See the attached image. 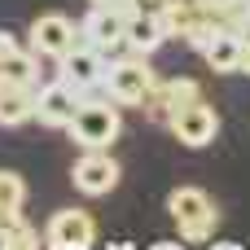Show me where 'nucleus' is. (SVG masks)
<instances>
[{
    "mask_svg": "<svg viewBox=\"0 0 250 250\" xmlns=\"http://www.w3.org/2000/svg\"><path fill=\"white\" fill-rule=\"evenodd\" d=\"M167 211H171V220H176V229H180L185 242H207V237L215 233V220H220L211 193L198 189V185H180V189L167 198Z\"/></svg>",
    "mask_w": 250,
    "mask_h": 250,
    "instance_id": "nucleus-1",
    "label": "nucleus"
},
{
    "mask_svg": "<svg viewBox=\"0 0 250 250\" xmlns=\"http://www.w3.org/2000/svg\"><path fill=\"white\" fill-rule=\"evenodd\" d=\"M154 83H158V75L149 70V62L141 53L119 57V62H105V83L101 88L119 105H145V97L154 92Z\"/></svg>",
    "mask_w": 250,
    "mask_h": 250,
    "instance_id": "nucleus-2",
    "label": "nucleus"
},
{
    "mask_svg": "<svg viewBox=\"0 0 250 250\" xmlns=\"http://www.w3.org/2000/svg\"><path fill=\"white\" fill-rule=\"evenodd\" d=\"M83 149H105L119 141L123 132V114H119V101H83L66 127Z\"/></svg>",
    "mask_w": 250,
    "mask_h": 250,
    "instance_id": "nucleus-3",
    "label": "nucleus"
},
{
    "mask_svg": "<svg viewBox=\"0 0 250 250\" xmlns=\"http://www.w3.org/2000/svg\"><path fill=\"white\" fill-rule=\"evenodd\" d=\"M26 44H31L40 57H53V62H57L62 53H70V48L79 44V26H75L66 13H44V18L31 22Z\"/></svg>",
    "mask_w": 250,
    "mask_h": 250,
    "instance_id": "nucleus-4",
    "label": "nucleus"
},
{
    "mask_svg": "<svg viewBox=\"0 0 250 250\" xmlns=\"http://www.w3.org/2000/svg\"><path fill=\"white\" fill-rule=\"evenodd\" d=\"M79 105H83V92L66 79L35 88V123H44V127H70Z\"/></svg>",
    "mask_w": 250,
    "mask_h": 250,
    "instance_id": "nucleus-5",
    "label": "nucleus"
},
{
    "mask_svg": "<svg viewBox=\"0 0 250 250\" xmlns=\"http://www.w3.org/2000/svg\"><path fill=\"white\" fill-rule=\"evenodd\" d=\"M92 242H97V224L79 207L57 211L48 220V229H44V246H53V250H83V246H92Z\"/></svg>",
    "mask_w": 250,
    "mask_h": 250,
    "instance_id": "nucleus-6",
    "label": "nucleus"
},
{
    "mask_svg": "<svg viewBox=\"0 0 250 250\" xmlns=\"http://www.w3.org/2000/svg\"><path fill=\"white\" fill-rule=\"evenodd\" d=\"M57 70H62V79H66V83H75L79 92L101 88V83H105V53H101V48H92V44L83 40V44H75L70 53H62V57H57Z\"/></svg>",
    "mask_w": 250,
    "mask_h": 250,
    "instance_id": "nucleus-7",
    "label": "nucleus"
},
{
    "mask_svg": "<svg viewBox=\"0 0 250 250\" xmlns=\"http://www.w3.org/2000/svg\"><path fill=\"white\" fill-rule=\"evenodd\" d=\"M193 101H202V88H198V79H185V75H176V79H158L154 92L145 97L149 119H158V123H171V114H180V110L193 105Z\"/></svg>",
    "mask_w": 250,
    "mask_h": 250,
    "instance_id": "nucleus-8",
    "label": "nucleus"
},
{
    "mask_svg": "<svg viewBox=\"0 0 250 250\" xmlns=\"http://www.w3.org/2000/svg\"><path fill=\"white\" fill-rule=\"evenodd\" d=\"M70 185H75L79 193H88V198H101V193H110V189L119 185V163H114L105 149H88V154L70 167Z\"/></svg>",
    "mask_w": 250,
    "mask_h": 250,
    "instance_id": "nucleus-9",
    "label": "nucleus"
},
{
    "mask_svg": "<svg viewBox=\"0 0 250 250\" xmlns=\"http://www.w3.org/2000/svg\"><path fill=\"white\" fill-rule=\"evenodd\" d=\"M167 127L176 132V141H180V145L202 149V145H211V141H215V132H220V114H215L207 101H193V105H185L180 114H171V123H167Z\"/></svg>",
    "mask_w": 250,
    "mask_h": 250,
    "instance_id": "nucleus-10",
    "label": "nucleus"
},
{
    "mask_svg": "<svg viewBox=\"0 0 250 250\" xmlns=\"http://www.w3.org/2000/svg\"><path fill=\"white\" fill-rule=\"evenodd\" d=\"M123 35H127V4H92L88 9V18H83V40L92 44V48H114V44H123Z\"/></svg>",
    "mask_w": 250,
    "mask_h": 250,
    "instance_id": "nucleus-11",
    "label": "nucleus"
},
{
    "mask_svg": "<svg viewBox=\"0 0 250 250\" xmlns=\"http://www.w3.org/2000/svg\"><path fill=\"white\" fill-rule=\"evenodd\" d=\"M35 119V83H13L0 75V127H22Z\"/></svg>",
    "mask_w": 250,
    "mask_h": 250,
    "instance_id": "nucleus-12",
    "label": "nucleus"
},
{
    "mask_svg": "<svg viewBox=\"0 0 250 250\" xmlns=\"http://www.w3.org/2000/svg\"><path fill=\"white\" fill-rule=\"evenodd\" d=\"M123 40H127V44H132V53H141V57L158 53V48L167 44L163 13H132V9H127V35H123Z\"/></svg>",
    "mask_w": 250,
    "mask_h": 250,
    "instance_id": "nucleus-13",
    "label": "nucleus"
},
{
    "mask_svg": "<svg viewBox=\"0 0 250 250\" xmlns=\"http://www.w3.org/2000/svg\"><path fill=\"white\" fill-rule=\"evenodd\" d=\"M202 62H207L211 70H220V75L242 70V35L229 31V26H220V31L211 35V44L202 48Z\"/></svg>",
    "mask_w": 250,
    "mask_h": 250,
    "instance_id": "nucleus-14",
    "label": "nucleus"
},
{
    "mask_svg": "<svg viewBox=\"0 0 250 250\" xmlns=\"http://www.w3.org/2000/svg\"><path fill=\"white\" fill-rule=\"evenodd\" d=\"M0 246H4V250L44 246V233H35V229L22 220V211H13V215H0Z\"/></svg>",
    "mask_w": 250,
    "mask_h": 250,
    "instance_id": "nucleus-15",
    "label": "nucleus"
},
{
    "mask_svg": "<svg viewBox=\"0 0 250 250\" xmlns=\"http://www.w3.org/2000/svg\"><path fill=\"white\" fill-rule=\"evenodd\" d=\"M0 75L13 79V83H35V79H40V53H35L31 44H26V48L18 44V48L0 62Z\"/></svg>",
    "mask_w": 250,
    "mask_h": 250,
    "instance_id": "nucleus-16",
    "label": "nucleus"
},
{
    "mask_svg": "<svg viewBox=\"0 0 250 250\" xmlns=\"http://www.w3.org/2000/svg\"><path fill=\"white\" fill-rule=\"evenodd\" d=\"M26 207V180L18 171H0V215H13Z\"/></svg>",
    "mask_w": 250,
    "mask_h": 250,
    "instance_id": "nucleus-17",
    "label": "nucleus"
},
{
    "mask_svg": "<svg viewBox=\"0 0 250 250\" xmlns=\"http://www.w3.org/2000/svg\"><path fill=\"white\" fill-rule=\"evenodd\" d=\"M167 4H171V0H127L132 13H163Z\"/></svg>",
    "mask_w": 250,
    "mask_h": 250,
    "instance_id": "nucleus-18",
    "label": "nucleus"
},
{
    "mask_svg": "<svg viewBox=\"0 0 250 250\" xmlns=\"http://www.w3.org/2000/svg\"><path fill=\"white\" fill-rule=\"evenodd\" d=\"M13 48H18V40H13V35H9V31H0V62H4V57H9V53H13Z\"/></svg>",
    "mask_w": 250,
    "mask_h": 250,
    "instance_id": "nucleus-19",
    "label": "nucleus"
},
{
    "mask_svg": "<svg viewBox=\"0 0 250 250\" xmlns=\"http://www.w3.org/2000/svg\"><path fill=\"white\" fill-rule=\"evenodd\" d=\"M242 70H246V75H250V31H246V35H242Z\"/></svg>",
    "mask_w": 250,
    "mask_h": 250,
    "instance_id": "nucleus-20",
    "label": "nucleus"
},
{
    "mask_svg": "<svg viewBox=\"0 0 250 250\" xmlns=\"http://www.w3.org/2000/svg\"><path fill=\"white\" fill-rule=\"evenodd\" d=\"M88 4H127V0H88Z\"/></svg>",
    "mask_w": 250,
    "mask_h": 250,
    "instance_id": "nucleus-21",
    "label": "nucleus"
}]
</instances>
